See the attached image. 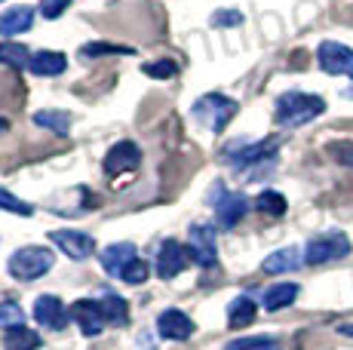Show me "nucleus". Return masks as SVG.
<instances>
[{"mask_svg": "<svg viewBox=\"0 0 353 350\" xmlns=\"http://www.w3.org/2000/svg\"><path fill=\"white\" fill-rule=\"evenodd\" d=\"M276 123L280 126H289V130H295V126H304L310 123V120H316L320 114H325V99L323 96H314V92H283L280 99H276Z\"/></svg>", "mask_w": 353, "mask_h": 350, "instance_id": "nucleus-1", "label": "nucleus"}, {"mask_svg": "<svg viewBox=\"0 0 353 350\" xmlns=\"http://www.w3.org/2000/svg\"><path fill=\"white\" fill-rule=\"evenodd\" d=\"M52 265H56V252L50 246H22L10 255L6 271H10L12 280L31 282V280H40L43 274H50Z\"/></svg>", "mask_w": 353, "mask_h": 350, "instance_id": "nucleus-2", "label": "nucleus"}, {"mask_svg": "<svg viewBox=\"0 0 353 350\" xmlns=\"http://www.w3.org/2000/svg\"><path fill=\"white\" fill-rule=\"evenodd\" d=\"M236 111H240V102L221 96V92H209V96L196 99V105H194V117L200 120L206 130H212V132L225 130L230 120H234Z\"/></svg>", "mask_w": 353, "mask_h": 350, "instance_id": "nucleus-3", "label": "nucleus"}, {"mask_svg": "<svg viewBox=\"0 0 353 350\" xmlns=\"http://www.w3.org/2000/svg\"><path fill=\"white\" fill-rule=\"evenodd\" d=\"M350 240L344 234H320L314 237L307 246H304V265H329V261H338L344 255H350Z\"/></svg>", "mask_w": 353, "mask_h": 350, "instance_id": "nucleus-4", "label": "nucleus"}, {"mask_svg": "<svg viewBox=\"0 0 353 350\" xmlns=\"http://www.w3.org/2000/svg\"><path fill=\"white\" fill-rule=\"evenodd\" d=\"M209 200L215 203V218H219L221 227H234L236 221H243V215L249 209V200L236 191H225L221 181H215L212 191H209Z\"/></svg>", "mask_w": 353, "mask_h": 350, "instance_id": "nucleus-5", "label": "nucleus"}, {"mask_svg": "<svg viewBox=\"0 0 353 350\" xmlns=\"http://www.w3.org/2000/svg\"><path fill=\"white\" fill-rule=\"evenodd\" d=\"M188 249H191L194 265L215 267L219 265V246H215V227L206 221H196L188 231Z\"/></svg>", "mask_w": 353, "mask_h": 350, "instance_id": "nucleus-6", "label": "nucleus"}, {"mask_svg": "<svg viewBox=\"0 0 353 350\" xmlns=\"http://www.w3.org/2000/svg\"><path fill=\"white\" fill-rule=\"evenodd\" d=\"M188 265H191V249H185L179 240H166L157 252L154 271H157L160 280H172V277H179Z\"/></svg>", "mask_w": 353, "mask_h": 350, "instance_id": "nucleus-7", "label": "nucleus"}, {"mask_svg": "<svg viewBox=\"0 0 353 350\" xmlns=\"http://www.w3.org/2000/svg\"><path fill=\"white\" fill-rule=\"evenodd\" d=\"M34 320L50 332H62L71 320V307H65L62 298H56V295H40L34 301Z\"/></svg>", "mask_w": 353, "mask_h": 350, "instance_id": "nucleus-8", "label": "nucleus"}, {"mask_svg": "<svg viewBox=\"0 0 353 350\" xmlns=\"http://www.w3.org/2000/svg\"><path fill=\"white\" fill-rule=\"evenodd\" d=\"M50 237H52V243L74 261H86L96 252V237H90L86 231H68L65 227V231H52Z\"/></svg>", "mask_w": 353, "mask_h": 350, "instance_id": "nucleus-9", "label": "nucleus"}, {"mask_svg": "<svg viewBox=\"0 0 353 350\" xmlns=\"http://www.w3.org/2000/svg\"><path fill=\"white\" fill-rule=\"evenodd\" d=\"M157 332H160V338H166V341H188L196 332V326L185 311L166 307V311L157 316Z\"/></svg>", "mask_w": 353, "mask_h": 350, "instance_id": "nucleus-10", "label": "nucleus"}, {"mask_svg": "<svg viewBox=\"0 0 353 350\" xmlns=\"http://www.w3.org/2000/svg\"><path fill=\"white\" fill-rule=\"evenodd\" d=\"M71 320L80 326V332L86 335V338H99L101 329H105V313H101V305L92 298H80L71 305Z\"/></svg>", "mask_w": 353, "mask_h": 350, "instance_id": "nucleus-11", "label": "nucleus"}, {"mask_svg": "<svg viewBox=\"0 0 353 350\" xmlns=\"http://www.w3.org/2000/svg\"><path fill=\"white\" fill-rule=\"evenodd\" d=\"M316 59H320V68L325 74H353V50L344 43L323 40L320 50H316Z\"/></svg>", "mask_w": 353, "mask_h": 350, "instance_id": "nucleus-12", "label": "nucleus"}, {"mask_svg": "<svg viewBox=\"0 0 353 350\" xmlns=\"http://www.w3.org/2000/svg\"><path fill=\"white\" fill-rule=\"evenodd\" d=\"M276 147H280V141H276V138L246 141V145H240V147H230L228 160L236 166V169H240V166H255V163H264V160L274 157Z\"/></svg>", "mask_w": 353, "mask_h": 350, "instance_id": "nucleus-13", "label": "nucleus"}, {"mask_svg": "<svg viewBox=\"0 0 353 350\" xmlns=\"http://www.w3.org/2000/svg\"><path fill=\"white\" fill-rule=\"evenodd\" d=\"M139 163H141V147L135 145V141H117V145L105 154V172L108 175L135 172Z\"/></svg>", "mask_w": 353, "mask_h": 350, "instance_id": "nucleus-14", "label": "nucleus"}, {"mask_svg": "<svg viewBox=\"0 0 353 350\" xmlns=\"http://www.w3.org/2000/svg\"><path fill=\"white\" fill-rule=\"evenodd\" d=\"M135 258H139V249L132 243H111L108 249H101V255H99L105 274H111V277H120L129 261H135Z\"/></svg>", "mask_w": 353, "mask_h": 350, "instance_id": "nucleus-15", "label": "nucleus"}, {"mask_svg": "<svg viewBox=\"0 0 353 350\" xmlns=\"http://www.w3.org/2000/svg\"><path fill=\"white\" fill-rule=\"evenodd\" d=\"M34 25V10L31 6H12L0 16V34L3 37H19Z\"/></svg>", "mask_w": 353, "mask_h": 350, "instance_id": "nucleus-16", "label": "nucleus"}, {"mask_svg": "<svg viewBox=\"0 0 353 350\" xmlns=\"http://www.w3.org/2000/svg\"><path fill=\"white\" fill-rule=\"evenodd\" d=\"M68 68V59L62 56V52H52V50H40L31 56L28 62V71L37 74V77H59Z\"/></svg>", "mask_w": 353, "mask_h": 350, "instance_id": "nucleus-17", "label": "nucleus"}, {"mask_svg": "<svg viewBox=\"0 0 353 350\" xmlns=\"http://www.w3.org/2000/svg\"><path fill=\"white\" fill-rule=\"evenodd\" d=\"M301 265V249L298 246H286V249H276L270 252L268 258L261 261V271L264 274H289Z\"/></svg>", "mask_w": 353, "mask_h": 350, "instance_id": "nucleus-18", "label": "nucleus"}, {"mask_svg": "<svg viewBox=\"0 0 353 350\" xmlns=\"http://www.w3.org/2000/svg\"><path fill=\"white\" fill-rule=\"evenodd\" d=\"M255 316H258V307H255V301L249 298V295H240V298H234V301L228 305V326H230V329H246V326H252Z\"/></svg>", "mask_w": 353, "mask_h": 350, "instance_id": "nucleus-19", "label": "nucleus"}, {"mask_svg": "<svg viewBox=\"0 0 353 350\" xmlns=\"http://www.w3.org/2000/svg\"><path fill=\"white\" fill-rule=\"evenodd\" d=\"M298 298V282H274L264 292V311H283Z\"/></svg>", "mask_w": 353, "mask_h": 350, "instance_id": "nucleus-20", "label": "nucleus"}, {"mask_svg": "<svg viewBox=\"0 0 353 350\" xmlns=\"http://www.w3.org/2000/svg\"><path fill=\"white\" fill-rule=\"evenodd\" d=\"M99 305H101V313H105L108 322H114V326H126L129 322V305L117 292H105L99 298Z\"/></svg>", "mask_w": 353, "mask_h": 350, "instance_id": "nucleus-21", "label": "nucleus"}, {"mask_svg": "<svg viewBox=\"0 0 353 350\" xmlns=\"http://www.w3.org/2000/svg\"><path fill=\"white\" fill-rule=\"evenodd\" d=\"M34 123L43 126V130H50V132H56V136H68L74 117L68 111H37L34 114Z\"/></svg>", "mask_w": 353, "mask_h": 350, "instance_id": "nucleus-22", "label": "nucleus"}, {"mask_svg": "<svg viewBox=\"0 0 353 350\" xmlns=\"http://www.w3.org/2000/svg\"><path fill=\"white\" fill-rule=\"evenodd\" d=\"M31 62V52L25 50L22 43L16 40H3L0 43V65H10V68H28Z\"/></svg>", "mask_w": 353, "mask_h": 350, "instance_id": "nucleus-23", "label": "nucleus"}, {"mask_svg": "<svg viewBox=\"0 0 353 350\" xmlns=\"http://www.w3.org/2000/svg\"><path fill=\"white\" fill-rule=\"evenodd\" d=\"M40 347V335L31 329H10L3 338V350H37Z\"/></svg>", "mask_w": 353, "mask_h": 350, "instance_id": "nucleus-24", "label": "nucleus"}, {"mask_svg": "<svg viewBox=\"0 0 353 350\" xmlns=\"http://www.w3.org/2000/svg\"><path fill=\"white\" fill-rule=\"evenodd\" d=\"M255 209L264 212V215H274V218H280V215H286L289 203H286V197H283L280 191H261L255 197Z\"/></svg>", "mask_w": 353, "mask_h": 350, "instance_id": "nucleus-25", "label": "nucleus"}, {"mask_svg": "<svg viewBox=\"0 0 353 350\" xmlns=\"http://www.w3.org/2000/svg\"><path fill=\"white\" fill-rule=\"evenodd\" d=\"M25 326V311L19 307V301H12V298H6V301H0V329H22Z\"/></svg>", "mask_w": 353, "mask_h": 350, "instance_id": "nucleus-26", "label": "nucleus"}, {"mask_svg": "<svg viewBox=\"0 0 353 350\" xmlns=\"http://www.w3.org/2000/svg\"><path fill=\"white\" fill-rule=\"evenodd\" d=\"M0 209L12 212V215H22V218H31V215H34V206L25 203V200H19L16 194H10L3 185H0Z\"/></svg>", "mask_w": 353, "mask_h": 350, "instance_id": "nucleus-27", "label": "nucleus"}, {"mask_svg": "<svg viewBox=\"0 0 353 350\" xmlns=\"http://www.w3.org/2000/svg\"><path fill=\"white\" fill-rule=\"evenodd\" d=\"M141 71H145L148 77H154V80H169V77L179 74V65H175L172 59H157V62L141 65Z\"/></svg>", "mask_w": 353, "mask_h": 350, "instance_id": "nucleus-28", "label": "nucleus"}, {"mask_svg": "<svg viewBox=\"0 0 353 350\" xmlns=\"http://www.w3.org/2000/svg\"><path fill=\"white\" fill-rule=\"evenodd\" d=\"M148 277H151V267H148V261H141V258L129 261L126 271L120 274V280L129 282V286H141V282H145Z\"/></svg>", "mask_w": 353, "mask_h": 350, "instance_id": "nucleus-29", "label": "nucleus"}, {"mask_svg": "<svg viewBox=\"0 0 353 350\" xmlns=\"http://www.w3.org/2000/svg\"><path fill=\"white\" fill-rule=\"evenodd\" d=\"M225 350H280L274 338H236Z\"/></svg>", "mask_w": 353, "mask_h": 350, "instance_id": "nucleus-30", "label": "nucleus"}, {"mask_svg": "<svg viewBox=\"0 0 353 350\" xmlns=\"http://www.w3.org/2000/svg\"><path fill=\"white\" fill-rule=\"evenodd\" d=\"M108 52H120V56H129V46H114V43H86L83 50H80V56L83 59H96V56H108Z\"/></svg>", "mask_w": 353, "mask_h": 350, "instance_id": "nucleus-31", "label": "nucleus"}, {"mask_svg": "<svg viewBox=\"0 0 353 350\" xmlns=\"http://www.w3.org/2000/svg\"><path fill=\"white\" fill-rule=\"evenodd\" d=\"M215 28H230V25H243V12L240 10H219L212 16Z\"/></svg>", "mask_w": 353, "mask_h": 350, "instance_id": "nucleus-32", "label": "nucleus"}, {"mask_svg": "<svg viewBox=\"0 0 353 350\" xmlns=\"http://www.w3.org/2000/svg\"><path fill=\"white\" fill-rule=\"evenodd\" d=\"M71 0H40V16L43 19H59L68 10Z\"/></svg>", "mask_w": 353, "mask_h": 350, "instance_id": "nucleus-33", "label": "nucleus"}, {"mask_svg": "<svg viewBox=\"0 0 353 350\" xmlns=\"http://www.w3.org/2000/svg\"><path fill=\"white\" fill-rule=\"evenodd\" d=\"M329 154L338 160V163H344V166H353V145H329Z\"/></svg>", "mask_w": 353, "mask_h": 350, "instance_id": "nucleus-34", "label": "nucleus"}, {"mask_svg": "<svg viewBox=\"0 0 353 350\" xmlns=\"http://www.w3.org/2000/svg\"><path fill=\"white\" fill-rule=\"evenodd\" d=\"M0 3H3V0H0Z\"/></svg>", "mask_w": 353, "mask_h": 350, "instance_id": "nucleus-35", "label": "nucleus"}]
</instances>
